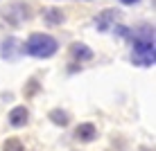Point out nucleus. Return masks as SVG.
<instances>
[{"label":"nucleus","instance_id":"3","mask_svg":"<svg viewBox=\"0 0 156 151\" xmlns=\"http://www.w3.org/2000/svg\"><path fill=\"white\" fill-rule=\"evenodd\" d=\"M118 16H120V14H118L115 9H104V12H102L98 18H95V27H98L100 32H109V29L115 25Z\"/></svg>","mask_w":156,"mask_h":151},{"label":"nucleus","instance_id":"7","mask_svg":"<svg viewBox=\"0 0 156 151\" xmlns=\"http://www.w3.org/2000/svg\"><path fill=\"white\" fill-rule=\"evenodd\" d=\"M50 120L57 124V126H66L68 122H70V115H68L66 111H61V108H55V111H50Z\"/></svg>","mask_w":156,"mask_h":151},{"label":"nucleus","instance_id":"8","mask_svg":"<svg viewBox=\"0 0 156 151\" xmlns=\"http://www.w3.org/2000/svg\"><path fill=\"white\" fill-rule=\"evenodd\" d=\"M43 18H45V23H50V25H59V23H63V14L59 12V9H45L43 12Z\"/></svg>","mask_w":156,"mask_h":151},{"label":"nucleus","instance_id":"6","mask_svg":"<svg viewBox=\"0 0 156 151\" xmlns=\"http://www.w3.org/2000/svg\"><path fill=\"white\" fill-rule=\"evenodd\" d=\"M27 117H30V113H27L25 106H14V108L9 111V124H12L14 129L25 126V124H27Z\"/></svg>","mask_w":156,"mask_h":151},{"label":"nucleus","instance_id":"9","mask_svg":"<svg viewBox=\"0 0 156 151\" xmlns=\"http://www.w3.org/2000/svg\"><path fill=\"white\" fill-rule=\"evenodd\" d=\"M2 151H25V147L18 138H7L2 144Z\"/></svg>","mask_w":156,"mask_h":151},{"label":"nucleus","instance_id":"5","mask_svg":"<svg viewBox=\"0 0 156 151\" xmlns=\"http://www.w3.org/2000/svg\"><path fill=\"white\" fill-rule=\"evenodd\" d=\"M70 57L75 61H90L93 59V50H90L86 43H70Z\"/></svg>","mask_w":156,"mask_h":151},{"label":"nucleus","instance_id":"1","mask_svg":"<svg viewBox=\"0 0 156 151\" xmlns=\"http://www.w3.org/2000/svg\"><path fill=\"white\" fill-rule=\"evenodd\" d=\"M57 41L52 39V36H48V34H32L27 43H25V54H30V57H36V59H50V57H55V52H57Z\"/></svg>","mask_w":156,"mask_h":151},{"label":"nucleus","instance_id":"10","mask_svg":"<svg viewBox=\"0 0 156 151\" xmlns=\"http://www.w3.org/2000/svg\"><path fill=\"white\" fill-rule=\"evenodd\" d=\"M120 2H122V5H136L138 0H120Z\"/></svg>","mask_w":156,"mask_h":151},{"label":"nucleus","instance_id":"2","mask_svg":"<svg viewBox=\"0 0 156 151\" xmlns=\"http://www.w3.org/2000/svg\"><path fill=\"white\" fill-rule=\"evenodd\" d=\"M131 61L136 66H154L156 57H154V41H143V39H136L133 43V52H131Z\"/></svg>","mask_w":156,"mask_h":151},{"label":"nucleus","instance_id":"4","mask_svg":"<svg viewBox=\"0 0 156 151\" xmlns=\"http://www.w3.org/2000/svg\"><path fill=\"white\" fill-rule=\"evenodd\" d=\"M75 138H77L79 142H93V140L98 138V129L90 122H84V124H79V126L75 129Z\"/></svg>","mask_w":156,"mask_h":151}]
</instances>
